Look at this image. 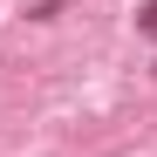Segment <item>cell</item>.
<instances>
[{
  "mask_svg": "<svg viewBox=\"0 0 157 157\" xmlns=\"http://www.w3.org/2000/svg\"><path fill=\"white\" fill-rule=\"evenodd\" d=\"M144 34H157V0H150V7H144Z\"/></svg>",
  "mask_w": 157,
  "mask_h": 157,
  "instance_id": "cell-1",
  "label": "cell"
}]
</instances>
